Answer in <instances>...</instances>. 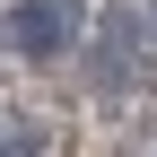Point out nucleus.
<instances>
[{
    "mask_svg": "<svg viewBox=\"0 0 157 157\" xmlns=\"http://www.w3.org/2000/svg\"><path fill=\"white\" fill-rule=\"evenodd\" d=\"M87 44V0H9L0 9V52L26 70H52Z\"/></svg>",
    "mask_w": 157,
    "mask_h": 157,
    "instance_id": "f257e3e1",
    "label": "nucleus"
},
{
    "mask_svg": "<svg viewBox=\"0 0 157 157\" xmlns=\"http://www.w3.org/2000/svg\"><path fill=\"white\" fill-rule=\"evenodd\" d=\"M0 157H44V140H35L26 122H0Z\"/></svg>",
    "mask_w": 157,
    "mask_h": 157,
    "instance_id": "f03ea898",
    "label": "nucleus"
},
{
    "mask_svg": "<svg viewBox=\"0 0 157 157\" xmlns=\"http://www.w3.org/2000/svg\"><path fill=\"white\" fill-rule=\"evenodd\" d=\"M140 26H148V44H157V0H148V9H140Z\"/></svg>",
    "mask_w": 157,
    "mask_h": 157,
    "instance_id": "7ed1b4c3",
    "label": "nucleus"
}]
</instances>
